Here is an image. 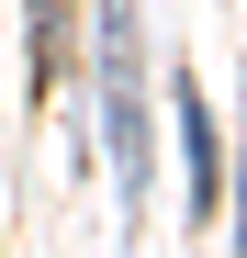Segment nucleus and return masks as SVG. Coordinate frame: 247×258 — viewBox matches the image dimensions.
Returning <instances> with one entry per match:
<instances>
[{
    "label": "nucleus",
    "mask_w": 247,
    "mask_h": 258,
    "mask_svg": "<svg viewBox=\"0 0 247 258\" xmlns=\"http://www.w3.org/2000/svg\"><path fill=\"white\" fill-rule=\"evenodd\" d=\"M101 135H112L124 202H146L157 135H146V34H135V0H101Z\"/></svg>",
    "instance_id": "nucleus-1"
},
{
    "label": "nucleus",
    "mask_w": 247,
    "mask_h": 258,
    "mask_svg": "<svg viewBox=\"0 0 247 258\" xmlns=\"http://www.w3.org/2000/svg\"><path fill=\"white\" fill-rule=\"evenodd\" d=\"M180 157H191V213L214 202V112H202V79H180Z\"/></svg>",
    "instance_id": "nucleus-2"
}]
</instances>
